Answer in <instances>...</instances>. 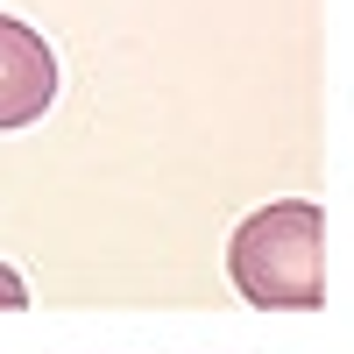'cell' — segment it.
Here are the masks:
<instances>
[{
    "label": "cell",
    "instance_id": "2",
    "mask_svg": "<svg viewBox=\"0 0 354 354\" xmlns=\"http://www.w3.org/2000/svg\"><path fill=\"white\" fill-rule=\"evenodd\" d=\"M57 100V57L28 21L0 15V128H28L43 121Z\"/></svg>",
    "mask_w": 354,
    "mask_h": 354
},
{
    "label": "cell",
    "instance_id": "3",
    "mask_svg": "<svg viewBox=\"0 0 354 354\" xmlns=\"http://www.w3.org/2000/svg\"><path fill=\"white\" fill-rule=\"evenodd\" d=\"M21 305H28V283L8 270V262H0V312H21Z\"/></svg>",
    "mask_w": 354,
    "mask_h": 354
},
{
    "label": "cell",
    "instance_id": "1",
    "mask_svg": "<svg viewBox=\"0 0 354 354\" xmlns=\"http://www.w3.org/2000/svg\"><path fill=\"white\" fill-rule=\"evenodd\" d=\"M227 277L262 312H319L326 305V213H319V198H277L248 213L227 241Z\"/></svg>",
    "mask_w": 354,
    "mask_h": 354
}]
</instances>
